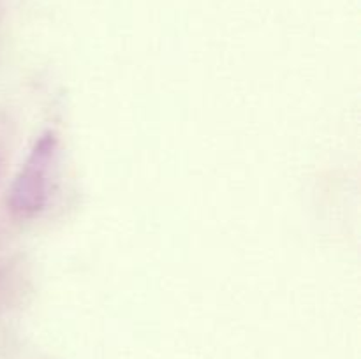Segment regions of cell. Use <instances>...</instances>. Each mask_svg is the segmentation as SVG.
I'll use <instances>...</instances> for the list:
<instances>
[{"label":"cell","instance_id":"1","mask_svg":"<svg viewBox=\"0 0 361 359\" xmlns=\"http://www.w3.org/2000/svg\"><path fill=\"white\" fill-rule=\"evenodd\" d=\"M46 143L48 141H42L35 148L34 155L21 171L20 178L14 183L11 204L20 213H28L30 210H37L41 206L39 197L42 196V190L46 185V180L42 178L46 176V168L49 164V151H51V148L46 146Z\"/></svg>","mask_w":361,"mask_h":359}]
</instances>
